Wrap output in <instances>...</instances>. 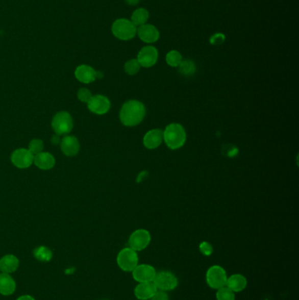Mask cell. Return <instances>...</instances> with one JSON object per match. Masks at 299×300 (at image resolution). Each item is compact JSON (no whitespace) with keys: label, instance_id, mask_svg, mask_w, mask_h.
<instances>
[{"label":"cell","instance_id":"1","mask_svg":"<svg viewBox=\"0 0 299 300\" xmlns=\"http://www.w3.org/2000/svg\"><path fill=\"white\" fill-rule=\"evenodd\" d=\"M146 116V108L138 100H129L122 106L119 119L126 127H135L140 124Z\"/></svg>","mask_w":299,"mask_h":300},{"label":"cell","instance_id":"2","mask_svg":"<svg viewBox=\"0 0 299 300\" xmlns=\"http://www.w3.org/2000/svg\"><path fill=\"white\" fill-rule=\"evenodd\" d=\"M162 135L167 147L172 150L183 147L187 139L186 132L183 126L178 123H171L167 126L165 130L162 131Z\"/></svg>","mask_w":299,"mask_h":300},{"label":"cell","instance_id":"3","mask_svg":"<svg viewBox=\"0 0 299 300\" xmlns=\"http://www.w3.org/2000/svg\"><path fill=\"white\" fill-rule=\"evenodd\" d=\"M112 33L118 40L128 41L133 40L136 36L137 28L130 19L120 18L112 23Z\"/></svg>","mask_w":299,"mask_h":300},{"label":"cell","instance_id":"4","mask_svg":"<svg viewBox=\"0 0 299 300\" xmlns=\"http://www.w3.org/2000/svg\"><path fill=\"white\" fill-rule=\"evenodd\" d=\"M139 257L137 252L132 249L131 247H125L120 250L117 257V263L118 267L124 271L131 272L138 265Z\"/></svg>","mask_w":299,"mask_h":300},{"label":"cell","instance_id":"5","mask_svg":"<svg viewBox=\"0 0 299 300\" xmlns=\"http://www.w3.org/2000/svg\"><path fill=\"white\" fill-rule=\"evenodd\" d=\"M227 280V272L220 266H212L206 272V283L212 289L218 290L219 288L226 286Z\"/></svg>","mask_w":299,"mask_h":300},{"label":"cell","instance_id":"6","mask_svg":"<svg viewBox=\"0 0 299 300\" xmlns=\"http://www.w3.org/2000/svg\"><path fill=\"white\" fill-rule=\"evenodd\" d=\"M52 128L56 135H63L69 134L73 129V119L67 112H60L54 116Z\"/></svg>","mask_w":299,"mask_h":300},{"label":"cell","instance_id":"7","mask_svg":"<svg viewBox=\"0 0 299 300\" xmlns=\"http://www.w3.org/2000/svg\"><path fill=\"white\" fill-rule=\"evenodd\" d=\"M159 57V52L153 45H146L139 51L137 55L138 62L142 68H151L156 65Z\"/></svg>","mask_w":299,"mask_h":300},{"label":"cell","instance_id":"8","mask_svg":"<svg viewBox=\"0 0 299 300\" xmlns=\"http://www.w3.org/2000/svg\"><path fill=\"white\" fill-rule=\"evenodd\" d=\"M153 283L156 288L161 291H172L178 285V279L171 272L162 270L156 273Z\"/></svg>","mask_w":299,"mask_h":300},{"label":"cell","instance_id":"9","mask_svg":"<svg viewBox=\"0 0 299 300\" xmlns=\"http://www.w3.org/2000/svg\"><path fill=\"white\" fill-rule=\"evenodd\" d=\"M151 241V235L150 232L145 229H138L134 231L128 240L129 247L134 251H141L145 249Z\"/></svg>","mask_w":299,"mask_h":300},{"label":"cell","instance_id":"10","mask_svg":"<svg viewBox=\"0 0 299 300\" xmlns=\"http://www.w3.org/2000/svg\"><path fill=\"white\" fill-rule=\"evenodd\" d=\"M136 35L144 43L147 44V45H153L154 43L159 41L161 35H160V31L156 26L146 23V24L137 28Z\"/></svg>","mask_w":299,"mask_h":300},{"label":"cell","instance_id":"11","mask_svg":"<svg viewBox=\"0 0 299 300\" xmlns=\"http://www.w3.org/2000/svg\"><path fill=\"white\" fill-rule=\"evenodd\" d=\"M88 108L91 113L97 115H104L108 113L111 108V102L107 97L103 95L92 96L87 103Z\"/></svg>","mask_w":299,"mask_h":300},{"label":"cell","instance_id":"12","mask_svg":"<svg viewBox=\"0 0 299 300\" xmlns=\"http://www.w3.org/2000/svg\"><path fill=\"white\" fill-rule=\"evenodd\" d=\"M35 156L26 148H19L13 152L11 160L13 165L19 169H27L34 163Z\"/></svg>","mask_w":299,"mask_h":300},{"label":"cell","instance_id":"13","mask_svg":"<svg viewBox=\"0 0 299 300\" xmlns=\"http://www.w3.org/2000/svg\"><path fill=\"white\" fill-rule=\"evenodd\" d=\"M133 278L138 283L153 282L156 275V271L153 266L148 264L137 265L133 270Z\"/></svg>","mask_w":299,"mask_h":300},{"label":"cell","instance_id":"14","mask_svg":"<svg viewBox=\"0 0 299 300\" xmlns=\"http://www.w3.org/2000/svg\"><path fill=\"white\" fill-rule=\"evenodd\" d=\"M75 76L76 79L83 84H91L97 79V70L91 66L82 64L76 69Z\"/></svg>","mask_w":299,"mask_h":300},{"label":"cell","instance_id":"15","mask_svg":"<svg viewBox=\"0 0 299 300\" xmlns=\"http://www.w3.org/2000/svg\"><path fill=\"white\" fill-rule=\"evenodd\" d=\"M157 288L153 282L140 283L134 289V295L140 300L151 299L155 293L157 291Z\"/></svg>","mask_w":299,"mask_h":300},{"label":"cell","instance_id":"16","mask_svg":"<svg viewBox=\"0 0 299 300\" xmlns=\"http://www.w3.org/2000/svg\"><path fill=\"white\" fill-rule=\"evenodd\" d=\"M61 149L67 157H74L79 151L80 144L78 139L72 135H67L61 141Z\"/></svg>","mask_w":299,"mask_h":300},{"label":"cell","instance_id":"17","mask_svg":"<svg viewBox=\"0 0 299 300\" xmlns=\"http://www.w3.org/2000/svg\"><path fill=\"white\" fill-rule=\"evenodd\" d=\"M163 141V135L160 129H152L147 132L143 137V145L148 149H156Z\"/></svg>","mask_w":299,"mask_h":300},{"label":"cell","instance_id":"18","mask_svg":"<svg viewBox=\"0 0 299 300\" xmlns=\"http://www.w3.org/2000/svg\"><path fill=\"white\" fill-rule=\"evenodd\" d=\"M19 261L13 255H7L0 259V271L6 274L15 272L19 268Z\"/></svg>","mask_w":299,"mask_h":300},{"label":"cell","instance_id":"19","mask_svg":"<svg viewBox=\"0 0 299 300\" xmlns=\"http://www.w3.org/2000/svg\"><path fill=\"white\" fill-rule=\"evenodd\" d=\"M34 163L37 166L39 169L48 170V169H52L55 166L56 160L51 154L47 153V152H41V153L35 156Z\"/></svg>","mask_w":299,"mask_h":300},{"label":"cell","instance_id":"20","mask_svg":"<svg viewBox=\"0 0 299 300\" xmlns=\"http://www.w3.org/2000/svg\"><path fill=\"white\" fill-rule=\"evenodd\" d=\"M16 290L15 280L10 274L1 273L0 274V294L4 296H10Z\"/></svg>","mask_w":299,"mask_h":300},{"label":"cell","instance_id":"21","mask_svg":"<svg viewBox=\"0 0 299 300\" xmlns=\"http://www.w3.org/2000/svg\"><path fill=\"white\" fill-rule=\"evenodd\" d=\"M246 285H247V281L244 276L240 274H234L228 278L226 286L234 292H240L243 291L246 287Z\"/></svg>","mask_w":299,"mask_h":300},{"label":"cell","instance_id":"22","mask_svg":"<svg viewBox=\"0 0 299 300\" xmlns=\"http://www.w3.org/2000/svg\"><path fill=\"white\" fill-rule=\"evenodd\" d=\"M150 19V12L143 7H139L137 9L134 10L131 15V20L136 28L146 24Z\"/></svg>","mask_w":299,"mask_h":300},{"label":"cell","instance_id":"23","mask_svg":"<svg viewBox=\"0 0 299 300\" xmlns=\"http://www.w3.org/2000/svg\"><path fill=\"white\" fill-rule=\"evenodd\" d=\"M178 68L179 73L185 77H190L196 73V64L191 60H183Z\"/></svg>","mask_w":299,"mask_h":300},{"label":"cell","instance_id":"24","mask_svg":"<svg viewBox=\"0 0 299 300\" xmlns=\"http://www.w3.org/2000/svg\"><path fill=\"white\" fill-rule=\"evenodd\" d=\"M166 63L168 66L170 67H174V68H178V66L180 65V63L183 61V57L182 54L178 51V50L173 49L168 51L165 57Z\"/></svg>","mask_w":299,"mask_h":300},{"label":"cell","instance_id":"25","mask_svg":"<svg viewBox=\"0 0 299 300\" xmlns=\"http://www.w3.org/2000/svg\"><path fill=\"white\" fill-rule=\"evenodd\" d=\"M34 255H35V258L41 262H48L52 258L51 250L47 247H43V246L38 247L35 250Z\"/></svg>","mask_w":299,"mask_h":300},{"label":"cell","instance_id":"26","mask_svg":"<svg viewBox=\"0 0 299 300\" xmlns=\"http://www.w3.org/2000/svg\"><path fill=\"white\" fill-rule=\"evenodd\" d=\"M140 68L141 67H140V63L136 58L128 60L124 65V70L129 76L136 75L138 72L140 71Z\"/></svg>","mask_w":299,"mask_h":300},{"label":"cell","instance_id":"27","mask_svg":"<svg viewBox=\"0 0 299 300\" xmlns=\"http://www.w3.org/2000/svg\"><path fill=\"white\" fill-rule=\"evenodd\" d=\"M217 300H235V295L233 291H231L229 288L227 286L218 289L216 294Z\"/></svg>","mask_w":299,"mask_h":300},{"label":"cell","instance_id":"28","mask_svg":"<svg viewBox=\"0 0 299 300\" xmlns=\"http://www.w3.org/2000/svg\"><path fill=\"white\" fill-rule=\"evenodd\" d=\"M43 141H41V140H39V139H35V140H33V141H31V142L29 143L28 150H29L34 156H36L38 154L43 152Z\"/></svg>","mask_w":299,"mask_h":300},{"label":"cell","instance_id":"29","mask_svg":"<svg viewBox=\"0 0 299 300\" xmlns=\"http://www.w3.org/2000/svg\"><path fill=\"white\" fill-rule=\"evenodd\" d=\"M226 35L223 33H215L209 38V43L212 46H220L226 41Z\"/></svg>","mask_w":299,"mask_h":300},{"label":"cell","instance_id":"30","mask_svg":"<svg viewBox=\"0 0 299 300\" xmlns=\"http://www.w3.org/2000/svg\"><path fill=\"white\" fill-rule=\"evenodd\" d=\"M92 95L91 91H89L86 88H82L78 92V99L80 100L83 103H88L89 100L91 99Z\"/></svg>","mask_w":299,"mask_h":300},{"label":"cell","instance_id":"31","mask_svg":"<svg viewBox=\"0 0 299 300\" xmlns=\"http://www.w3.org/2000/svg\"><path fill=\"white\" fill-rule=\"evenodd\" d=\"M200 251H201V253H202L204 256H206V257L211 256L212 254V251H213L212 245L208 243V242H206V241H204L202 243H200Z\"/></svg>","mask_w":299,"mask_h":300},{"label":"cell","instance_id":"32","mask_svg":"<svg viewBox=\"0 0 299 300\" xmlns=\"http://www.w3.org/2000/svg\"><path fill=\"white\" fill-rule=\"evenodd\" d=\"M151 300H168V294L164 291L157 290L153 297H151Z\"/></svg>","mask_w":299,"mask_h":300},{"label":"cell","instance_id":"33","mask_svg":"<svg viewBox=\"0 0 299 300\" xmlns=\"http://www.w3.org/2000/svg\"><path fill=\"white\" fill-rule=\"evenodd\" d=\"M147 172L146 171H142L141 173L139 174V176L137 177V182L138 183H140V182L143 181L146 179V177H147Z\"/></svg>","mask_w":299,"mask_h":300},{"label":"cell","instance_id":"34","mask_svg":"<svg viewBox=\"0 0 299 300\" xmlns=\"http://www.w3.org/2000/svg\"><path fill=\"white\" fill-rule=\"evenodd\" d=\"M61 141H62V139L60 138V135H54L53 137L51 138V141H52L54 145H58V144L61 143Z\"/></svg>","mask_w":299,"mask_h":300},{"label":"cell","instance_id":"35","mask_svg":"<svg viewBox=\"0 0 299 300\" xmlns=\"http://www.w3.org/2000/svg\"><path fill=\"white\" fill-rule=\"evenodd\" d=\"M140 0H125L126 4L129 7H135L140 3Z\"/></svg>","mask_w":299,"mask_h":300},{"label":"cell","instance_id":"36","mask_svg":"<svg viewBox=\"0 0 299 300\" xmlns=\"http://www.w3.org/2000/svg\"><path fill=\"white\" fill-rule=\"evenodd\" d=\"M16 300H35V297L30 295H23L21 297H18Z\"/></svg>","mask_w":299,"mask_h":300},{"label":"cell","instance_id":"37","mask_svg":"<svg viewBox=\"0 0 299 300\" xmlns=\"http://www.w3.org/2000/svg\"><path fill=\"white\" fill-rule=\"evenodd\" d=\"M104 74L101 71H97V79H103Z\"/></svg>","mask_w":299,"mask_h":300},{"label":"cell","instance_id":"38","mask_svg":"<svg viewBox=\"0 0 299 300\" xmlns=\"http://www.w3.org/2000/svg\"><path fill=\"white\" fill-rule=\"evenodd\" d=\"M104 300H108V299H104Z\"/></svg>","mask_w":299,"mask_h":300}]
</instances>
